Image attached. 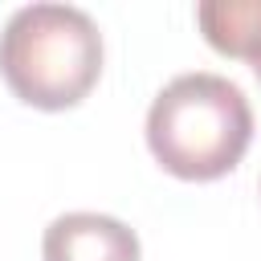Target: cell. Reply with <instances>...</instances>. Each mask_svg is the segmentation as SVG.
Wrapping results in <instances>:
<instances>
[{"instance_id":"4","label":"cell","mask_w":261,"mask_h":261,"mask_svg":"<svg viewBox=\"0 0 261 261\" xmlns=\"http://www.w3.org/2000/svg\"><path fill=\"white\" fill-rule=\"evenodd\" d=\"M196 24L220 57L261 65V0H204L196 4Z\"/></svg>"},{"instance_id":"3","label":"cell","mask_w":261,"mask_h":261,"mask_svg":"<svg viewBox=\"0 0 261 261\" xmlns=\"http://www.w3.org/2000/svg\"><path fill=\"white\" fill-rule=\"evenodd\" d=\"M45 261H139V237L130 224L106 212H65L41 237Z\"/></svg>"},{"instance_id":"5","label":"cell","mask_w":261,"mask_h":261,"mask_svg":"<svg viewBox=\"0 0 261 261\" xmlns=\"http://www.w3.org/2000/svg\"><path fill=\"white\" fill-rule=\"evenodd\" d=\"M253 73H257V77H261V65H257V69H253Z\"/></svg>"},{"instance_id":"1","label":"cell","mask_w":261,"mask_h":261,"mask_svg":"<svg viewBox=\"0 0 261 261\" xmlns=\"http://www.w3.org/2000/svg\"><path fill=\"white\" fill-rule=\"evenodd\" d=\"M253 143V110L237 82L220 73L171 77L147 110V147L155 163L188 184L228 175Z\"/></svg>"},{"instance_id":"2","label":"cell","mask_w":261,"mask_h":261,"mask_svg":"<svg viewBox=\"0 0 261 261\" xmlns=\"http://www.w3.org/2000/svg\"><path fill=\"white\" fill-rule=\"evenodd\" d=\"M102 33L73 4H24L0 33V77L37 110H69L102 77Z\"/></svg>"}]
</instances>
